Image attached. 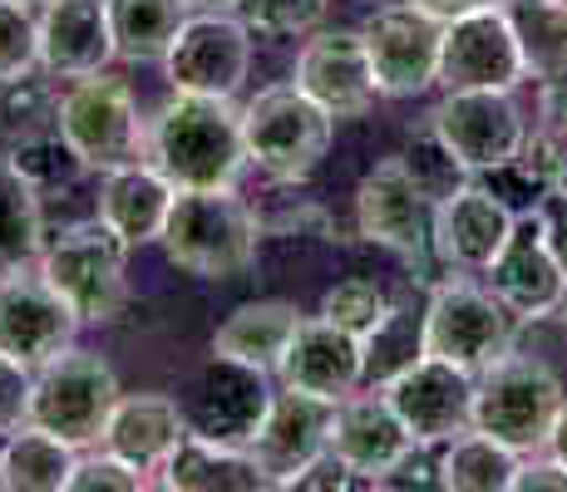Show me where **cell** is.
Instances as JSON below:
<instances>
[{"label": "cell", "mask_w": 567, "mask_h": 492, "mask_svg": "<svg viewBox=\"0 0 567 492\" xmlns=\"http://www.w3.org/2000/svg\"><path fill=\"white\" fill-rule=\"evenodd\" d=\"M370 488H440V463H430V458L420 453V443H414L410 453L400 458L395 468H385Z\"/></svg>", "instance_id": "ee69618b"}, {"label": "cell", "mask_w": 567, "mask_h": 492, "mask_svg": "<svg viewBox=\"0 0 567 492\" xmlns=\"http://www.w3.org/2000/svg\"><path fill=\"white\" fill-rule=\"evenodd\" d=\"M548 242H553V257H558L563 281H567V217H553L548 222Z\"/></svg>", "instance_id": "c3c4849f"}, {"label": "cell", "mask_w": 567, "mask_h": 492, "mask_svg": "<svg viewBox=\"0 0 567 492\" xmlns=\"http://www.w3.org/2000/svg\"><path fill=\"white\" fill-rule=\"evenodd\" d=\"M563 399V379L538 355H504L474 375V429L518 458L543 453Z\"/></svg>", "instance_id": "277c9868"}, {"label": "cell", "mask_w": 567, "mask_h": 492, "mask_svg": "<svg viewBox=\"0 0 567 492\" xmlns=\"http://www.w3.org/2000/svg\"><path fill=\"white\" fill-rule=\"evenodd\" d=\"M331 134L336 118L297 80L271 84V90H261L243 104L247 158L277 182H307L331 153Z\"/></svg>", "instance_id": "5b68a950"}, {"label": "cell", "mask_w": 567, "mask_h": 492, "mask_svg": "<svg viewBox=\"0 0 567 492\" xmlns=\"http://www.w3.org/2000/svg\"><path fill=\"white\" fill-rule=\"evenodd\" d=\"M331 448L365 478L375 483L385 468H395L400 458L414 448L405 419L395 414V404L385 399V389L365 385V394H346L336 404V423H331Z\"/></svg>", "instance_id": "603a6c76"}, {"label": "cell", "mask_w": 567, "mask_h": 492, "mask_svg": "<svg viewBox=\"0 0 567 492\" xmlns=\"http://www.w3.org/2000/svg\"><path fill=\"white\" fill-rule=\"evenodd\" d=\"M528 80L514 20L504 6L468 10V15L444 20L440 40V84L444 90H508Z\"/></svg>", "instance_id": "4fadbf2b"}, {"label": "cell", "mask_w": 567, "mask_h": 492, "mask_svg": "<svg viewBox=\"0 0 567 492\" xmlns=\"http://www.w3.org/2000/svg\"><path fill=\"white\" fill-rule=\"evenodd\" d=\"M518 473V453L478 429H464L440 453V488L450 492H508Z\"/></svg>", "instance_id": "4dcf8cb0"}, {"label": "cell", "mask_w": 567, "mask_h": 492, "mask_svg": "<svg viewBox=\"0 0 567 492\" xmlns=\"http://www.w3.org/2000/svg\"><path fill=\"white\" fill-rule=\"evenodd\" d=\"M543 118H548L558 134H567V74L543 84Z\"/></svg>", "instance_id": "f6af8a7d"}, {"label": "cell", "mask_w": 567, "mask_h": 492, "mask_svg": "<svg viewBox=\"0 0 567 492\" xmlns=\"http://www.w3.org/2000/svg\"><path fill=\"white\" fill-rule=\"evenodd\" d=\"M355 227L365 242L400 251V257H424L434 251V202L410 178L400 158H380L355 188Z\"/></svg>", "instance_id": "e0dca14e"}, {"label": "cell", "mask_w": 567, "mask_h": 492, "mask_svg": "<svg viewBox=\"0 0 567 492\" xmlns=\"http://www.w3.org/2000/svg\"><path fill=\"white\" fill-rule=\"evenodd\" d=\"M128 247L104 217L54 232L40 251V271L84 325H109L128 305Z\"/></svg>", "instance_id": "3957f363"}, {"label": "cell", "mask_w": 567, "mask_h": 492, "mask_svg": "<svg viewBox=\"0 0 567 492\" xmlns=\"http://www.w3.org/2000/svg\"><path fill=\"white\" fill-rule=\"evenodd\" d=\"M30 389H35V369L0 355V439L30 423Z\"/></svg>", "instance_id": "60d3db41"}, {"label": "cell", "mask_w": 567, "mask_h": 492, "mask_svg": "<svg viewBox=\"0 0 567 492\" xmlns=\"http://www.w3.org/2000/svg\"><path fill=\"white\" fill-rule=\"evenodd\" d=\"M247 70H252V30L233 10H193L173 50L163 54V74L183 94L233 98Z\"/></svg>", "instance_id": "30bf717a"}, {"label": "cell", "mask_w": 567, "mask_h": 492, "mask_svg": "<svg viewBox=\"0 0 567 492\" xmlns=\"http://www.w3.org/2000/svg\"><path fill=\"white\" fill-rule=\"evenodd\" d=\"M548 453H553V458H558V463L567 468V399H563L558 419H553V433H548Z\"/></svg>", "instance_id": "7dc6e473"}, {"label": "cell", "mask_w": 567, "mask_h": 492, "mask_svg": "<svg viewBox=\"0 0 567 492\" xmlns=\"http://www.w3.org/2000/svg\"><path fill=\"white\" fill-rule=\"evenodd\" d=\"M331 0H243L237 15L247 20L252 35H267V40H291V35H307L326 20Z\"/></svg>", "instance_id": "74e56055"}, {"label": "cell", "mask_w": 567, "mask_h": 492, "mask_svg": "<svg viewBox=\"0 0 567 492\" xmlns=\"http://www.w3.org/2000/svg\"><path fill=\"white\" fill-rule=\"evenodd\" d=\"M173 197H178V188H173L148 158H138V163H128V168L104 172L100 217L124 237L128 247H148V242L163 237Z\"/></svg>", "instance_id": "d4e9b609"}, {"label": "cell", "mask_w": 567, "mask_h": 492, "mask_svg": "<svg viewBox=\"0 0 567 492\" xmlns=\"http://www.w3.org/2000/svg\"><path fill=\"white\" fill-rule=\"evenodd\" d=\"M385 311H390V295L380 291L375 281H365V276L336 281V286L321 295V315H326V321H336L341 331L361 335V341L375 331L380 321H385Z\"/></svg>", "instance_id": "d590c367"}, {"label": "cell", "mask_w": 567, "mask_h": 492, "mask_svg": "<svg viewBox=\"0 0 567 492\" xmlns=\"http://www.w3.org/2000/svg\"><path fill=\"white\" fill-rule=\"evenodd\" d=\"M297 325H301V311L291 301H247L217 325L213 349L271 375V369L281 365V355H287Z\"/></svg>", "instance_id": "4316f807"}, {"label": "cell", "mask_w": 567, "mask_h": 492, "mask_svg": "<svg viewBox=\"0 0 567 492\" xmlns=\"http://www.w3.org/2000/svg\"><path fill=\"white\" fill-rule=\"evenodd\" d=\"M183 439H188V423L178 414V399L144 389V394H118L100 448L118 453L124 463H134L138 473H163V463L178 453Z\"/></svg>", "instance_id": "cb8c5ba5"}, {"label": "cell", "mask_w": 567, "mask_h": 492, "mask_svg": "<svg viewBox=\"0 0 567 492\" xmlns=\"http://www.w3.org/2000/svg\"><path fill=\"white\" fill-rule=\"evenodd\" d=\"M144 158L173 188H237L247 158L243 108L217 94L173 90L144 128Z\"/></svg>", "instance_id": "6da1fadb"}, {"label": "cell", "mask_w": 567, "mask_h": 492, "mask_svg": "<svg viewBox=\"0 0 567 492\" xmlns=\"http://www.w3.org/2000/svg\"><path fill=\"white\" fill-rule=\"evenodd\" d=\"M281 488H301V492H341V488H370L361 473H355L351 463H346L336 448H321V453L311 458L307 468H297V473L287 478Z\"/></svg>", "instance_id": "b9f144b4"}, {"label": "cell", "mask_w": 567, "mask_h": 492, "mask_svg": "<svg viewBox=\"0 0 567 492\" xmlns=\"http://www.w3.org/2000/svg\"><path fill=\"white\" fill-rule=\"evenodd\" d=\"M40 70V10L0 0V84Z\"/></svg>", "instance_id": "8d00e7d4"}, {"label": "cell", "mask_w": 567, "mask_h": 492, "mask_svg": "<svg viewBox=\"0 0 567 492\" xmlns=\"http://www.w3.org/2000/svg\"><path fill=\"white\" fill-rule=\"evenodd\" d=\"M548 222L553 217L543 212L538 202H533L528 212H518L504 251H498L494 266L484 271L494 295L518 321H548V315L567 311V281H563L558 257H553Z\"/></svg>", "instance_id": "5bb4252c"}, {"label": "cell", "mask_w": 567, "mask_h": 492, "mask_svg": "<svg viewBox=\"0 0 567 492\" xmlns=\"http://www.w3.org/2000/svg\"><path fill=\"white\" fill-rule=\"evenodd\" d=\"M104 6L109 30H114V54L128 64H163L183 20L193 15L188 0H104Z\"/></svg>", "instance_id": "f1b7e54d"}, {"label": "cell", "mask_w": 567, "mask_h": 492, "mask_svg": "<svg viewBox=\"0 0 567 492\" xmlns=\"http://www.w3.org/2000/svg\"><path fill=\"white\" fill-rule=\"evenodd\" d=\"M173 399H178V414L193 439L247 448L271 409V385L267 369H252L243 359H227L213 349L198 369H188L178 379Z\"/></svg>", "instance_id": "52a82bcc"}, {"label": "cell", "mask_w": 567, "mask_h": 492, "mask_svg": "<svg viewBox=\"0 0 567 492\" xmlns=\"http://www.w3.org/2000/svg\"><path fill=\"white\" fill-rule=\"evenodd\" d=\"M144 128L138 98L118 74H84L60 94V138L74 148L84 172H114L144 158Z\"/></svg>", "instance_id": "8992f818"}, {"label": "cell", "mask_w": 567, "mask_h": 492, "mask_svg": "<svg viewBox=\"0 0 567 492\" xmlns=\"http://www.w3.org/2000/svg\"><path fill=\"white\" fill-rule=\"evenodd\" d=\"M297 84L336 124H341V118H361L380 98L361 30H316L297 60Z\"/></svg>", "instance_id": "ac0fdd59"}, {"label": "cell", "mask_w": 567, "mask_h": 492, "mask_svg": "<svg viewBox=\"0 0 567 492\" xmlns=\"http://www.w3.org/2000/svg\"><path fill=\"white\" fill-rule=\"evenodd\" d=\"M243 0H188V10H237Z\"/></svg>", "instance_id": "f907efd6"}, {"label": "cell", "mask_w": 567, "mask_h": 492, "mask_svg": "<svg viewBox=\"0 0 567 492\" xmlns=\"http://www.w3.org/2000/svg\"><path fill=\"white\" fill-rule=\"evenodd\" d=\"M420 10H430L434 20H454L468 15V10H488V6H504V0H414Z\"/></svg>", "instance_id": "bcb514c9"}, {"label": "cell", "mask_w": 567, "mask_h": 492, "mask_svg": "<svg viewBox=\"0 0 567 492\" xmlns=\"http://www.w3.org/2000/svg\"><path fill=\"white\" fill-rule=\"evenodd\" d=\"M80 463V448L54 439L40 423L6 433L0 443V488L10 492H70V473Z\"/></svg>", "instance_id": "83f0119b"}, {"label": "cell", "mask_w": 567, "mask_h": 492, "mask_svg": "<svg viewBox=\"0 0 567 492\" xmlns=\"http://www.w3.org/2000/svg\"><path fill=\"white\" fill-rule=\"evenodd\" d=\"M16 6H30V10H45L50 0H16Z\"/></svg>", "instance_id": "816d5d0a"}, {"label": "cell", "mask_w": 567, "mask_h": 492, "mask_svg": "<svg viewBox=\"0 0 567 492\" xmlns=\"http://www.w3.org/2000/svg\"><path fill=\"white\" fill-rule=\"evenodd\" d=\"M40 74L45 70L0 84V153L35 144L45 134H60V94Z\"/></svg>", "instance_id": "836d02e7"}, {"label": "cell", "mask_w": 567, "mask_h": 492, "mask_svg": "<svg viewBox=\"0 0 567 492\" xmlns=\"http://www.w3.org/2000/svg\"><path fill=\"white\" fill-rule=\"evenodd\" d=\"M80 325L84 321L45 281V271L20 266L10 276H0V355L40 369L45 359L74 345Z\"/></svg>", "instance_id": "9a60e30c"}, {"label": "cell", "mask_w": 567, "mask_h": 492, "mask_svg": "<svg viewBox=\"0 0 567 492\" xmlns=\"http://www.w3.org/2000/svg\"><path fill=\"white\" fill-rule=\"evenodd\" d=\"M514 492H567V468L548 448L543 453H523L514 473Z\"/></svg>", "instance_id": "7bdbcfd3"}, {"label": "cell", "mask_w": 567, "mask_h": 492, "mask_svg": "<svg viewBox=\"0 0 567 492\" xmlns=\"http://www.w3.org/2000/svg\"><path fill=\"white\" fill-rule=\"evenodd\" d=\"M331 423H336V404L307 389H281L271 394V409L261 419L257 439L247 443L257 453V463L271 473V483H287L297 468H307L321 448H331Z\"/></svg>", "instance_id": "44dd1931"}, {"label": "cell", "mask_w": 567, "mask_h": 492, "mask_svg": "<svg viewBox=\"0 0 567 492\" xmlns=\"http://www.w3.org/2000/svg\"><path fill=\"white\" fill-rule=\"evenodd\" d=\"M385 399L405 419L410 439L420 448H440L454 433L474 429V369L454 365V359L424 355L400 379L385 385Z\"/></svg>", "instance_id": "2e32d148"}, {"label": "cell", "mask_w": 567, "mask_h": 492, "mask_svg": "<svg viewBox=\"0 0 567 492\" xmlns=\"http://www.w3.org/2000/svg\"><path fill=\"white\" fill-rule=\"evenodd\" d=\"M504 10L514 20L528 80L548 84L567 74V0H514V6L504 0Z\"/></svg>", "instance_id": "1f68e13d"}, {"label": "cell", "mask_w": 567, "mask_h": 492, "mask_svg": "<svg viewBox=\"0 0 567 492\" xmlns=\"http://www.w3.org/2000/svg\"><path fill=\"white\" fill-rule=\"evenodd\" d=\"M0 158L16 163V168L25 172V178L35 182L40 192H50V188H70V182L84 172V163L74 158V148L64 144L60 134H45V138H35V144H20V148L0 153Z\"/></svg>", "instance_id": "f35d334b"}, {"label": "cell", "mask_w": 567, "mask_h": 492, "mask_svg": "<svg viewBox=\"0 0 567 492\" xmlns=\"http://www.w3.org/2000/svg\"><path fill=\"white\" fill-rule=\"evenodd\" d=\"M514 217L488 182H464L434 207V257L450 271H488L514 232Z\"/></svg>", "instance_id": "d6986e66"}, {"label": "cell", "mask_w": 567, "mask_h": 492, "mask_svg": "<svg viewBox=\"0 0 567 492\" xmlns=\"http://www.w3.org/2000/svg\"><path fill=\"white\" fill-rule=\"evenodd\" d=\"M118 404V379L104 355L94 349H60L35 369L30 389V423H40L54 439L90 448L104 439V423Z\"/></svg>", "instance_id": "ba28073f"}, {"label": "cell", "mask_w": 567, "mask_h": 492, "mask_svg": "<svg viewBox=\"0 0 567 492\" xmlns=\"http://www.w3.org/2000/svg\"><path fill=\"white\" fill-rule=\"evenodd\" d=\"M361 40L370 50V70H375V84L385 98H414L430 84H440L444 20H434L414 0L380 6L375 15H365Z\"/></svg>", "instance_id": "7c38bea8"}, {"label": "cell", "mask_w": 567, "mask_h": 492, "mask_svg": "<svg viewBox=\"0 0 567 492\" xmlns=\"http://www.w3.org/2000/svg\"><path fill=\"white\" fill-rule=\"evenodd\" d=\"M163 488L173 492H261L277 488L271 473L257 463L252 448L233 443H207V439H183L178 453L163 463Z\"/></svg>", "instance_id": "484cf974"}, {"label": "cell", "mask_w": 567, "mask_h": 492, "mask_svg": "<svg viewBox=\"0 0 567 492\" xmlns=\"http://www.w3.org/2000/svg\"><path fill=\"white\" fill-rule=\"evenodd\" d=\"M365 385L385 389L390 379H400L410 365H420L430 355L424 345V305H395L390 301L385 321L365 335Z\"/></svg>", "instance_id": "d6a6232c"}, {"label": "cell", "mask_w": 567, "mask_h": 492, "mask_svg": "<svg viewBox=\"0 0 567 492\" xmlns=\"http://www.w3.org/2000/svg\"><path fill=\"white\" fill-rule=\"evenodd\" d=\"M45 251V217H40V188L0 158V276L35 266Z\"/></svg>", "instance_id": "f546056e"}, {"label": "cell", "mask_w": 567, "mask_h": 492, "mask_svg": "<svg viewBox=\"0 0 567 492\" xmlns=\"http://www.w3.org/2000/svg\"><path fill=\"white\" fill-rule=\"evenodd\" d=\"M424 345L430 355L454 359L464 369H488L494 359L514 355L518 315L494 295V286L474 281H440L424 301Z\"/></svg>", "instance_id": "9c48e42d"}, {"label": "cell", "mask_w": 567, "mask_h": 492, "mask_svg": "<svg viewBox=\"0 0 567 492\" xmlns=\"http://www.w3.org/2000/svg\"><path fill=\"white\" fill-rule=\"evenodd\" d=\"M109 60L118 54L104 0H50L40 10V70L50 80H84Z\"/></svg>", "instance_id": "7402d4cb"}, {"label": "cell", "mask_w": 567, "mask_h": 492, "mask_svg": "<svg viewBox=\"0 0 567 492\" xmlns=\"http://www.w3.org/2000/svg\"><path fill=\"white\" fill-rule=\"evenodd\" d=\"M430 128L468 172H498L518 158L528 124L508 90H444Z\"/></svg>", "instance_id": "8fae6325"}, {"label": "cell", "mask_w": 567, "mask_h": 492, "mask_svg": "<svg viewBox=\"0 0 567 492\" xmlns=\"http://www.w3.org/2000/svg\"><path fill=\"white\" fill-rule=\"evenodd\" d=\"M261 222L237 188H183L163 222V257L198 281H233L257 261Z\"/></svg>", "instance_id": "7a4b0ae2"}, {"label": "cell", "mask_w": 567, "mask_h": 492, "mask_svg": "<svg viewBox=\"0 0 567 492\" xmlns=\"http://www.w3.org/2000/svg\"><path fill=\"white\" fill-rule=\"evenodd\" d=\"M400 163H405V168H410V178L420 182L424 197H430L434 207H440L444 197H450V192H460L464 182L474 178V172H468L464 163L454 158L450 148H444V138L434 134V128H424V134H414V144H410L405 153H400Z\"/></svg>", "instance_id": "e575fe53"}, {"label": "cell", "mask_w": 567, "mask_h": 492, "mask_svg": "<svg viewBox=\"0 0 567 492\" xmlns=\"http://www.w3.org/2000/svg\"><path fill=\"white\" fill-rule=\"evenodd\" d=\"M138 488H148V478L118 453H109V448L80 458L70 473V492H138Z\"/></svg>", "instance_id": "ab89813d"}, {"label": "cell", "mask_w": 567, "mask_h": 492, "mask_svg": "<svg viewBox=\"0 0 567 492\" xmlns=\"http://www.w3.org/2000/svg\"><path fill=\"white\" fill-rule=\"evenodd\" d=\"M553 197L567 207V148H563V163H558V172H553Z\"/></svg>", "instance_id": "681fc988"}, {"label": "cell", "mask_w": 567, "mask_h": 492, "mask_svg": "<svg viewBox=\"0 0 567 492\" xmlns=\"http://www.w3.org/2000/svg\"><path fill=\"white\" fill-rule=\"evenodd\" d=\"M277 375H281V385L341 404L346 394H355L365 385V345H361V335L341 331L326 315H301Z\"/></svg>", "instance_id": "ffe728a7"}]
</instances>
